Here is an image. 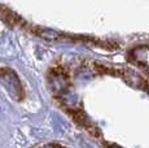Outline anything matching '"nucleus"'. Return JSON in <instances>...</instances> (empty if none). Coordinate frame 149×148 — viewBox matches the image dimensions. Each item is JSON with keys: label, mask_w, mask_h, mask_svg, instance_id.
Segmentation results:
<instances>
[{"label": "nucleus", "mask_w": 149, "mask_h": 148, "mask_svg": "<svg viewBox=\"0 0 149 148\" xmlns=\"http://www.w3.org/2000/svg\"><path fill=\"white\" fill-rule=\"evenodd\" d=\"M110 148H121V147H117V146H111Z\"/></svg>", "instance_id": "1"}]
</instances>
